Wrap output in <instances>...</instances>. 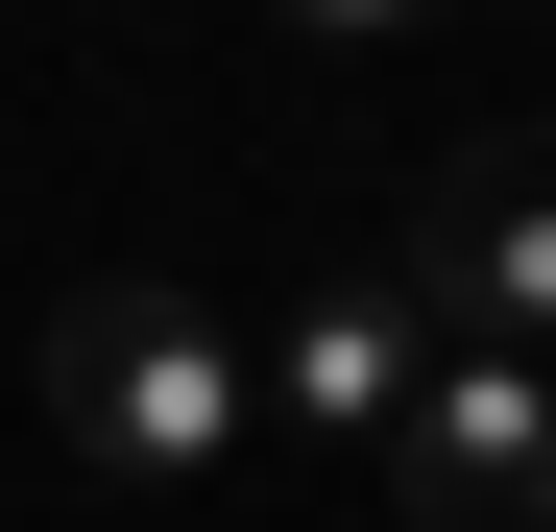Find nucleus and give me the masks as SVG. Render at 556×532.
Masks as SVG:
<instances>
[{
  "label": "nucleus",
  "mask_w": 556,
  "mask_h": 532,
  "mask_svg": "<svg viewBox=\"0 0 556 532\" xmlns=\"http://www.w3.org/2000/svg\"><path fill=\"white\" fill-rule=\"evenodd\" d=\"M49 435L98 484H218L266 435V339L194 291V266H98V291L49 315Z\"/></svg>",
  "instance_id": "obj_1"
},
{
  "label": "nucleus",
  "mask_w": 556,
  "mask_h": 532,
  "mask_svg": "<svg viewBox=\"0 0 556 532\" xmlns=\"http://www.w3.org/2000/svg\"><path fill=\"white\" fill-rule=\"evenodd\" d=\"M388 508L412 532H556V364L532 339H435V388L388 435Z\"/></svg>",
  "instance_id": "obj_2"
},
{
  "label": "nucleus",
  "mask_w": 556,
  "mask_h": 532,
  "mask_svg": "<svg viewBox=\"0 0 556 532\" xmlns=\"http://www.w3.org/2000/svg\"><path fill=\"white\" fill-rule=\"evenodd\" d=\"M388 266L435 291V339H532V364H556V145H459Z\"/></svg>",
  "instance_id": "obj_3"
},
{
  "label": "nucleus",
  "mask_w": 556,
  "mask_h": 532,
  "mask_svg": "<svg viewBox=\"0 0 556 532\" xmlns=\"http://www.w3.org/2000/svg\"><path fill=\"white\" fill-rule=\"evenodd\" d=\"M412 388H435V291H412V266H315V291L266 315V411L339 435V460H388Z\"/></svg>",
  "instance_id": "obj_4"
},
{
  "label": "nucleus",
  "mask_w": 556,
  "mask_h": 532,
  "mask_svg": "<svg viewBox=\"0 0 556 532\" xmlns=\"http://www.w3.org/2000/svg\"><path fill=\"white\" fill-rule=\"evenodd\" d=\"M315 49H412V25H459V0H291Z\"/></svg>",
  "instance_id": "obj_5"
}]
</instances>
